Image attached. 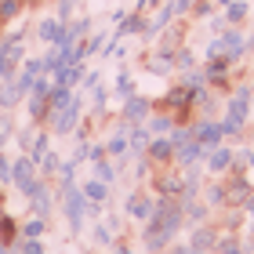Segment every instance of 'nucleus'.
<instances>
[{"instance_id":"obj_37","label":"nucleus","mask_w":254,"mask_h":254,"mask_svg":"<svg viewBox=\"0 0 254 254\" xmlns=\"http://www.w3.org/2000/svg\"><path fill=\"white\" fill-rule=\"evenodd\" d=\"M76 7H80V0H55V18L59 22L76 18Z\"/></svg>"},{"instance_id":"obj_27","label":"nucleus","mask_w":254,"mask_h":254,"mask_svg":"<svg viewBox=\"0 0 254 254\" xmlns=\"http://www.w3.org/2000/svg\"><path fill=\"white\" fill-rule=\"evenodd\" d=\"M18 240H22V229H18L15 218L4 211V214H0V244H4V247H15Z\"/></svg>"},{"instance_id":"obj_9","label":"nucleus","mask_w":254,"mask_h":254,"mask_svg":"<svg viewBox=\"0 0 254 254\" xmlns=\"http://www.w3.org/2000/svg\"><path fill=\"white\" fill-rule=\"evenodd\" d=\"M233 160H236V149L222 142V145L207 149V160H203V167H207V175H214V178H225L229 171H233Z\"/></svg>"},{"instance_id":"obj_35","label":"nucleus","mask_w":254,"mask_h":254,"mask_svg":"<svg viewBox=\"0 0 254 254\" xmlns=\"http://www.w3.org/2000/svg\"><path fill=\"white\" fill-rule=\"evenodd\" d=\"M11 254H48L44 251V244L40 240H33V236H22L15 247H11Z\"/></svg>"},{"instance_id":"obj_48","label":"nucleus","mask_w":254,"mask_h":254,"mask_svg":"<svg viewBox=\"0 0 254 254\" xmlns=\"http://www.w3.org/2000/svg\"><path fill=\"white\" fill-rule=\"evenodd\" d=\"M214 55H222V40H218V37L203 48V59H214Z\"/></svg>"},{"instance_id":"obj_21","label":"nucleus","mask_w":254,"mask_h":254,"mask_svg":"<svg viewBox=\"0 0 254 254\" xmlns=\"http://www.w3.org/2000/svg\"><path fill=\"white\" fill-rule=\"evenodd\" d=\"M153 142V134H149V127L145 124H131L127 127V145H131V156H145V145Z\"/></svg>"},{"instance_id":"obj_54","label":"nucleus","mask_w":254,"mask_h":254,"mask_svg":"<svg viewBox=\"0 0 254 254\" xmlns=\"http://www.w3.org/2000/svg\"><path fill=\"white\" fill-rule=\"evenodd\" d=\"M0 4H7V0H0Z\"/></svg>"},{"instance_id":"obj_28","label":"nucleus","mask_w":254,"mask_h":254,"mask_svg":"<svg viewBox=\"0 0 254 254\" xmlns=\"http://www.w3.org/2000/svg\"><path fill=\"white\" fill-rule=\"evenodd\" d=\"M251 15V4L247 0H233L229 7H222V18H225V26H244Z\"/></svg>"},{"instance_id":"obj_52","label":"nucleus","mask_w":254,"mask_h":254,"mask_svg":"<svg viewBox=\"0 0 254 254\" xmlns=\"http://www.w3.org/2000/svg\"><path fill=\"white\" fill-rule=\"evenodd\" d=\"M214 4H218V7H229V4H233V0H214Z\"/></svg>"},{"instance_id":"obj_31","label":"nucleus","mask_w":254,"mask_h":254,"mask_svg":"<svg viewBox=\"0 0 254 254\" xmlns=\"http://www.w3.org/2000/svg\"><path fill=\"white\" fill-rule=\"evenodd\" d=\"M48 153H51V134H48V131H37V138H33V149H29L26 156H33V164H40Z\"/></svg>"},{"instance_id":"obj_34","label":"nucleus","mask_w":254,"mask_h":254,"mask_svg":"<svg viewBox=\"0 0 254 254\" xmlns=\"http://www.w3.org/2000/svg\"><path fill=\"white\" fill-rule=\"evenodd\" d=\"M192 65H196V51L182 44V48L175 51V73H186V69H192Z\"/></svg>"},{"instance_id":"obj_43","label":"nucleus","mask_w":254,"mask_h":254,"mask_svg":"<svg viewBox=\"0 0 254 254\" xmlns=\"http://www.w3.org/2000/svg\"><path fill=\"white\" fill-rule=\"evenodd\" d=\"M95 244L106 247V251L113 247V229H109V225H95Z\"/></svg>"},{"instance_id":"obj_15","label":"nucleus","mask_w":254,"mask_h":254,"mask_svg":"<svg viewBox=\"0 0 254 254\" xmlns=\"http://www.w3.org/2000/svg\"><path fill=\"white\" fill-rule=\"evenodd\" d=\"M182 44H186V26H182V18H175L171 26L156 37V48L153 51H164V55H175Z\"/></svg>"},{"instance_id":"obj_38","label":"nucleus","mask_w":254,"mask_h":254,"mask_svg":"<svg viewBox=\"0 0 254 254\" xmlns=\"http://www.w3.org/2000/svg\"><path fill=\"white\" fill-rule=\"evenodd\" d=\"M214 11H222V7H218V4H214V0H196V4H192V11H189V15H192L196 22H203V18H211V15H214Z\"/></svg>"},{"instance_id":"obj_41","label":"nucleus","mask_w":254,"mask_h":254,"mask_svg":"<svg viewBox=\"0 0 254 254\" xmlns=\"http://www.w3.org/2000/svg\"><path fill=\"white\" fill-rule=\"evenodd\" d=\"M106 40H109V33H87V55H102Z\"/></svg>"},{"instance_id":"obj_18","label":"nucleus","mask_w":254,"mask_h":254,"mask_svg":"<svg viewBox=\"0 0 254 254\" xmlns=\"http://www.w3.org/2000/svg\"><path fill=\"white\" fill-rule=\"evenodd\" d=\"M142 240H145V251H149V254H164V251L171 247V236L164 233V229H156L153 222L142 225Z\"/></svg>"},{"instance_id":"obj_17","label":"nucleus","mask_w":254,"mask_h":254,"mask_svg":"<svg viewBox=\"0 0 254 254\" xmlns=\"http://www.w3.org/2000/svg\"><path fill=\"white\" fill-rule=\"evenodd\" d=\"M127 120H117V134L106 142V153L113 156V160H131V145H127Z\"/></svg>"},{"instance_id":"obj_12","label":"nucleus","mask_w":254,"mask_h":254,"mask_svg":"<svg viewBox=\"0 0 254 254\" xmlns=\"http://www.w3.org/2000/svg\"><path fill=\"white\" fill-rule=\"evenodd\" d=\"M55 200H59V192H55V189H51V182L44 178V186L26 200V203H29V214H37V218H44V222H48L51 211H55Z\"/></svg>"},{"instance_id":"obj_1","label":"nucleus","mask_w":254,"mask_h":254,"mask_svg":"<svg viewBox=\"0 0 254 254\" xmlns=\"http://www.w3.org/2000/svg\"><path fill=\"white\" fill-rule=\"evenodd\" d=\"M251 109H254V87H233L225 95V109H222V131L225 138H240L251 124Z\"/></svg>"},{"instance_id":"obj_2","label":"nucleus","mask_w":254,"mask_h":254,"mask_svg":"<svg viewBox=\"0 0 254 254\" xmlns=\"http://www.w3.org/2000/svg\"><path fill=\"white\" fill-rule=\"evenodd\" d=\"M156 229H164L171 240H178V233L186 229V211H182V196H156L153 203V218H149ZM145 225V222H142Z\"/></svg>"},{"instance_id":"obj_13","label":"nucleus","mask_w":254,"mask_h":254,"mask_svg":"<svg viewBox=\"0 0 254 254\" xmlns=\"http://www.w3.org/2000/svg\"><path fill=\"white\" fill-rule=\"evenodd\" d=\"M145 160L153 167H171V164H175V145H171V138L167 134H156L153 142L145 145Z\"/></svg>"},{"instance_id":"obj_39","label":"nucleus","mask_w":254,"mask_h":254,"mask_svg":"<svg viewBox=\"0 0 254 254\" xmlns=\"http://www.w3.org/2000/svg\"><path fill=\"white\" fill-rule=\"evenodd\" d=\"M37 131H40L37 124H29V127H22V131H15V138H18V149H22V153H29V149H33V138H37Z\"/></svg>"},{"instance_id":"obj_11","label":"nucleus","mask_w":254,"mask_h":254,"mask_svg":"<svg viewBox=\"0 0 254 254\" xmlns=\"http://www.w3.org/2000/svg\"><path fill=\"white\" fill-rule=\"evenodd\" d=\"M149 113H153V98H145V95H127L124 98V106H120V120L127 124H145L149 120Z\"/></svg>"},{"instance_id":"obj_20","label":"nucleus","mask_w":254,"mask_h":254,"mask_svg":"<svg viewBox=\"0 0 254 254\" xmlns=\"http://www.w3.org/2000/svg\"><path fill=\"white\" fill-rule=\"evenodd\" d=\"M62 37H65V22H59V18H44L40 22V26H37V40L40 44H48V48H51V44H62Z\"/></svg>"},{"instance_id":"obj_40","label":"nucleus","mask_w":254,"mask_h":254,"mask_svg":"<svg viewBox=\"0 0 254 254\" xmlns=\"http://www.w3.org/2000/svg\"><path fill=\"white\" fill-rule=\"evenodd\" d=\"M164 4L171 7V15H175V18H186L189 11H192V4H196V0H164Z\"/></svg>"},{"instance_id":"obj_46","label":"nucleus","mask_w":254,"mask_h":254,"mask_svg":"<svg viewBox=\"0 0 254 254\" xmlns=\"http://www.w3.org/2000/svg\"><path fill=\"white\" fill-rule=\"evenodd\" d=\"M109 254H134V251H131V244H127L124 236H117V240H113V247H109Z\"/></svg>"},{"instance_id":"obj_10","label":"nucleus","mask_w":254,"mask_h":254,"mask_svg":"<svg viewBox=\"0 0 254 254\" xmlns=\"http://www.w3.org/2000/svg\"><path fill=\"white\" fill-rule=\"evenodd\" d=\"M153 203H156V196L153 192H142V189H134L131 196H127V207H124V214L131 218V222H149L153 218Z\"/></svg>"},{"instance_id":"obj_32","label":"nucleus","mask_w":254,"mask_h":254,"mask_svg":"<svg viewBox=\"0 0 254 254\" xmlns=\"http://www.w3.org/2000/svg\"><path fill=\"white\" fill-rule=\"evenodd\" d=\"M59 167H62V156L55 153V149H51V153H48V156H44L40 164H37V171H40V178H48V182H51L55 175H59Z\"/></svg>"},{"instance_id":"obj_56","label":"nucleus","mask_w":254,"mask_h":254,"mask_svg":"<svg viewBox=\"0 0 254 254\" xmlns=\"http://www.w3.org/2000/svg\"><path fill=\"white\" fill-rule=\"evenodd\" d=\"M251 87H254V84H251Z\"/></svg>"},{"instance_id":"obj_5","label":"nucleus","mask_w":254,"mask_h":254,"mask_svg":"<svg viewBox=\"0 0 254 254\" xmlns=\"http://www.w3.org/2000/svg\"><path fill=\"white\" fill-rule=\"evenodd\" d=\"M80 117H84V95H73L69 106H62L59 113H51V117H48V127L55 134H73L80 127Z\"/></svg>"},{"instance_id":"obj_3","label":"nucleus","mask_w":254,"mask_h":254,"mask_svg":"<svg viewBox=\"0 0 254 254\" xmlns=\"http://www.w3.org/2000/svg\"><path fill=\"white\" fill-rule=\"evenodd\" d=\"M59 203L65 211V222H69V233L80 236L84 233V218H87V200L84 192H80V182H59Z\"/></svg>"},{"instance_id":"obj_49","label":"nucleus","mask_w":254,"mask_h":254,"mask_svg":"<svg viewBox=\"0 0 254 254\" xmlns=\"http://www.w3.org/2000/svg\"><path fill=\"white\" fill-rule=\"evenodd\" d=\"M109 18H113V26H120V22H124V18H127V11H124V7H120V11H113V15H109Z\"/></svg>"},{"instance_id":"obj_23","label":"nucleus","mask_w":254,"mask_h":254,"mask_svg":"<svg viewBox=\"0 0 254 254\" xmlns=\"http://www.w3.org/2000/svg\"><path fill=\"white\" fill-rule=\"evenodd\" d=\"M145 127H149V134H171V127H175V113H167V109H153L149 113V120H145Z\"/></svg>"},{"instance_id":"obj_44","label":"nucleus","mask_w":254,"mask_h":254,"mask_svg":"<svg viewBox=\"0 0 254 254\" xmlns=\"http://www.w3.org/2000/svg\"><path fill=\"white\" fill-rule=\"evenodd\" d=\"M15 134V124H11V117L7 113H0V149H4V142Z\"/></svg>"},{"instance_id":"obj_50","label":"nucleus","mask_w":254,"mask_h":254,"mask_svg":"<svg viewBox=\"0 0 254 254\" xmlns=\"http://www.w3.org/2000/svg\"><path fill=\"white\" fill-rule=\"evenodd\" d=\"M244 214H247V218H251V222H254V196H251V200L244 203Z\"/></svg>"},{"instance_id":"obj_7","label":"nucleus","mask_w":254,"mask_h":254,"mask_svg":"<svg viewBox=\"0 0 254 254\" xmlns=\"http://www.w3.org/2000/svg\"><path fill=\"white\" fill-rule=\"evenodd\" d=\"M218 40H222V55H229V62L233 65H240L247 59V33L240 29V26H225L222 33H218Z\"/></svg>"},{"instance_id":"obj_55","label":"nucleus","mask_w":254,"mask_h":254,"mask_svg":"<svg viewBox=\"0 0 254 254\" xmlns=\"http://www.w3.org/2000/svg\"><path fill=\"white\" fill-rule=\"evenodd\" d=\"M0 29H4V26H0Z\"/></svg>"},{"instance_id":"obj_47","label":"nucleus","mask_w":254,"mask_h":254,"mask_svg":"<svg viewBox=\"0 0 254 254\" xmlns=\"http://www.w3.org/2000/svg\"><path fill=\"white\" fill-rule=\"evenodd\" d=\"M164 254H192V247H189V244H178V240H171V247H167Z\"/></svg>"},{"instance_id":"obj_4","label":"nucleus","mask_w":254,"mask_h":254,"mask_svg":"<svg viewBox=\"0 0 254 254\" xmlns=\"http://www.w3.org/2000/svg\"><path fill=\"white\" fill-rule=\"evenodd\" d=\"M22 62H26V33L0 37V80H11Z\"/></svg>"},{"instance_id":"obj_24","label":"nucleus","mask_w":254,"mask_h":254,"mask_svg":"<svg viewBox=\"0 0 254 254\" xmlns=\"http://www.w3.org/2000/svg\"><path fill=\"white\" fill-rule=\"evenodd\" d=\"M22 98H26V95H22V87L15 84V76H11V80H0V109H4V113H11Z\"/></svg>"},{"instance_id":"obj_14","label":"nucleus","mask_w":254,"mask_h":254,"mask_svg":"<svg viewBox=\"0 0 254 254\" xmlns=\"http://www.w3.org/2000/svg\"><path fill=\"white\" fill-rule=\"evenodd\" d=\"M214 244H218V225H214V222L192 225V233H189V247H192V254H211Z\"/></svg>"},{"instance_id":"obj_29","label":"nucleus","mask_w":254,"mask_h":254,"mask_svg":"<svg viewBox=\"0 0 254 254\" xmlns=\"http://www.w3.org/2000/svg\"><path fill=\"white\" fill-rule=\"evenodd\" d=\"M95 178H98V182H106V186H117L120 171H117V164H113V156H102V160H95Z\"/></svg>"},{"instance_id":"obj_26","label":"nucleus","mask_w":254,"mask_h":254,"mask_svg":"<svg viewBox=\"0 0 254 254\" xmlns=\"http://www.w3.org/2000/svg\"><path fill=\"white\" fill-rule=\"evenodd\" d=\"M218 254H247V247L240 244V236L233 229H218V244H214Z\"/></svg>"},{"instance_id":"obj_6","label":"nucleus","mask_w":254,"mask_h":254,"mask_svg":"<svg viewBox=\"0 0 254 254\" xmlns=\"http://www.w3.org/2000/svg\"><path fill=\"white\" fill-rule=\"evenodd\" d=\"M222 186H225V207H244L254 196V182L247 178V171H229Z\"/></svg>"},{"instance_id":"obj_22","label":"nucleus","mask_w":254,"mask_h":254,"mask_svg":"<svg viewBox=\"0 0 254 254\" xmlns=\"http://www.w3.org/2000/svg\"><path fill=\"white\" fill-rule=\"evenodd\" d=\"M80 192H84L87 203H106L113 196V186H106V182H98V178H84L80 182Z\"/></svg>"},{"instance_id":"obj_19","label":"nucleus","mask_w":254,"mask_h":254,"mask_svg":"<svg viewBox=\"0 0 254 254\" xmlns=\"http://www.w3.org/2000/svg\"><path fill=\"white\" fill-rule=\"evenodd\" d=\"M145 73H153V76H175V55L149 51L145 55Z\"/></svg>"},{"instance_id":"obj_45","label":"nucleus","mask_w":254,"mask_h":254,"mask_svg":"<svg viewBox=\"0 0 254 254\" xmlns=\"http://www.w3.org/2000/svg\"><path fill=\"white\" fill-rule=\"evenodd\" d=\"M160 4H164V0H134L131 11H142V15H149V11H156Z\"/></svg>"},{"instance_id":"obj_30","label":"nucleus","mask_w":254,"mask_h":254,"mask_svg":"<svg viewBox=\"0 0 254 254\" xmlns=\"http://www.w3.org/2000/svg\"><path fill=\"white\" fill-rule=\"evenodd\" d=\"M113 95H117L120 102H124L127 95H134V76L127 73V69H120V73L113 76Z\"/></svg>"},{"instance_id":"obj_25","label":"nucleus","mask_w":254,"mask_h":254,"mask_svg":"<svg viewBox=\"0 0 254 254\" xmlns=\"http://www.w3.org/2000/svg\"><path fill=\"white\" fill-rule=\"evenodd\" d=\"M200 200L211 207V211H225V186H222V182H203Z\"/></svg>"},{"instance_id":"obj_42","label":"nucleus","mask_w":254,"mask_h":254,"mask_svg":"<svg viewBox=\"0 0 254 254\" xmlns=\"http://www.w3.org/2000/svg\"><path fill=\"white\" fill-rule=\"evenodd\" d=\"M106 102H109V91L98 84L95 91H91V106H95V113H106Z\"/></svg>"},{"instance_id":"obj_53","label":"nucleus","mask_w":254,"mask_h":254,"mask_svg":"<svg viewBox=\"0 0 254 254\" xmlns=\"http://www.w3.org/2000/svg\"><path fill=\"white\" fill-rule=\"evenodd\" d=\"M26 4H40V0H26Z\"/></svg>"},{"instance_id":"obj_16","label":"nucleus","mask_w":254,"mask_h":254,"mask_svg":"<svg viewBox=\"0 0 254 254\" xmlns=\"http://www.w3.org/2000/svg\"><path fill=\"white\" fill-rule=\"evenodd\" d=\"M203 160H207V145H200L196 138H189L186 145H178V149H175V167H182V171H186V167H196V164H203Z\"/></svg>"},{"instance_id":"obj_51","label":"nucleus","mask_w":254,"mask_h":254,"mask_svg":"<svg viewBox=\"0 0 254 254\" xmlns=\"http://www.w3.org/2000/svg\"><path fill=\"white\" fill-rule=\"evenodd\" d=\"M247 167L254 171V149H247Z\"/></svg>"},{"instance_id":"obj_33","label":"nucleus","mask_w":254,"mask_h":254,"mask_svg":"<svg viewBox=\"0 0 254 254\" xmlns=\"http://www.w3.org/2000/svg\"><path fill=\"white\" fill-rule=\"evenodd\" d=\"M22 11H26V0H7V4H0V26H7V22H15Z\"/></svg>"},{"instance_id":"obj_8","label":"nucleus","mask_w":254,"mask_h":254,"mask_svg":"<svg viewBox=\"0 0 254 254\" xmlns=\"http://www.w3.org/2000/svg\"><path fill=\"white\" fill-rule=\"evenodd\" d=\"M192 138H196L200 145H207V149L222 145V142H225L222 120H218V117H196V120H192Z\"/></svg>"},{"instance_id":"obj_36","label":"nucleus","mask_w":254,"mask_h":254,"mask_svg":"<svg viewBox=\"0 0 254 254\" xmlns=\"http://www.w3.org/2000/svg\"><path fill=\"white\" fill-rule=\"evenodd\" d=\"M18 229H22V236H33V240H40V236H44V229H48V222L33 214V218H26V222H22Z\"/></svg>"}]
</instances>
